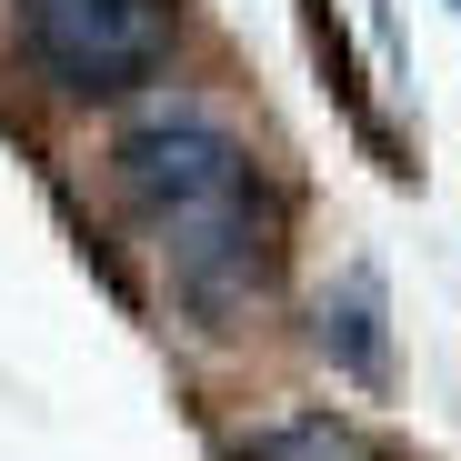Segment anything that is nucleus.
Returning a JSON list of instances; mask_svg holds the SVG:
<instances>
[{"mask_svg":"<svg viewBox=\"0 0 461 461\" xmlns=\"http://www.w3.org/2000/svg\"><path fill=\"white\" fill-rule=\"evenodd\" d=\"M451 11H461V0H451Z\"/></svg>","mask_w":461,"mask_h":461,"instance_id":"39448f33","label":"nucleus"},{"mask_svg":"<svg viewBox=\"0 0 461 461\" xmlns=\"http://www.w3.org/2000/svg\"><path fill=\"white\" fill-rule=\"evenodd\" d=\"M21 60L60 101H131L181 50V0H21Z\"/></svg>","mask_w":461,"mask_h":461,"instance_id":"f257e3e1","label":"nucleus"},{"mask_svg":"<svg viewBox=\"0 0 461 461\" xmlns=\"http://www.w3.org/2000/svg\"><path fill=\"white\" fill-rule=\"evenodd\" d=\"M111 191L140 230H171V221H191L230 191H251V140L201 101H150L111 140Z\"/></svg>","mask_w":461,"mask_h":461,"instance_id":"f03ea898","label":"nucleus"},{"mask_svg":"<svg viewBox=\"0 0 461 461\" xmlns=\"http://www.w3.org/2000/svg\"><path fill=\"white\" fill-rule=\"evenodd\" d=\"M230 461H381L351 411H271L230 441Z\"/></svg>","mask_w":461,"mask_h":461,"instance_id":"7ed1b4c3","label":"nucleus"},{"mask_svg":"<svg viewBox=\"0 0 461 461\" xmlns=\"http://www.w3.org/2000/svg\"><path fill=\"white\" fill-rule=\"evenodd\" d=\"M312 341H321L351 381H381V371H392V351H381V291H371V271H351L341 291H321Z\"/></svg>","mask_w":461,"mask_h":461,"instance_id":"20e7f679","label":"nucleus"}]
</instances>
